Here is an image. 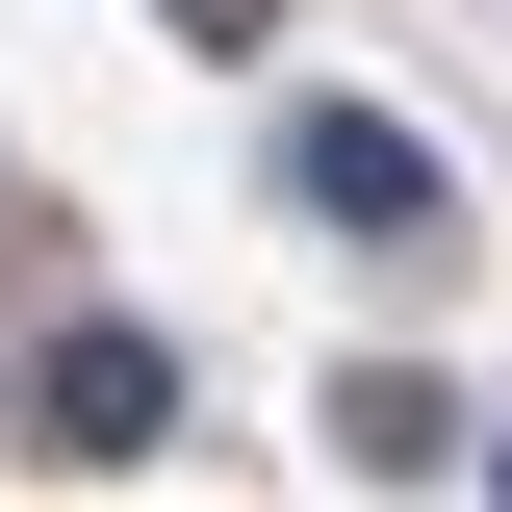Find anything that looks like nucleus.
<instances>
[{
  "label": "nucleus",
  "instance_id": "1",
  "mask_svg": "<svg viewBox=\"0 0 512 512\" xmlns=\"http://www.w3.org/2000/svg\"><path fill=\"white\" fill-rule=\"evenodd\" d=\"M282 205H333V231L410 256V231H436V128H410V103H282Z\"/></svg>",
  "mask_w": 512,
  "mask_h": 512
},
{
  "label": "nucleus",
  "instance_id": "2",
  "mask_svg": "<svg viewBox=\"0 0 512 512\" xmlns=\"http://www.w3.org/2000/svg\"><path fill=\"white\" fill-rule=\"evenodd\" d=\"M180 436V359H154V333H77L52 359V461H154Z\"/></svg>",
  "mask_w": 512,
  "mask_h": 512
},
{
  "label": "nucleus",
  "instance_id": "3",
  "mask_svg": "<svg viewBox=\"0 0 512 512\" xmlns=\"http://www.w3.org/2000/svg\"><path fill=\"white\" fill-rule=\"evenodd\" d=\"M154 26H205V52H256V0H154Z\"/></svg>",
  "mask_w": 512,
  "mask_h": 512
},
{
  "label": "nucleus",
  "instance_id": "4",
  "mask_svg": "<svg viewBox=\"0 0 512 512\" xmlns=\"http://www.w3.org/2000/svg\"><path fill=\"white\" fill-rule=\"evenodd\" d=\"M487 487H512V436H487Z\"/></svg>",
  "mask_w": 512,
  "mask_h": 512
}]
</instances>
